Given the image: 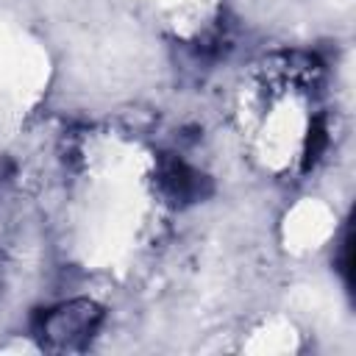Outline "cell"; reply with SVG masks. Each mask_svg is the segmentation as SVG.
Masks as SVG:
<instances>
[{"label":"cell","instance_id":"6da1fadb","mask_svg":"<svg viewBox=\"0 0 356 356\" xmlns=\"http://www.w3.org/2000/svg\"><path fill=\"white\" fill-rule=\"evenodd\" d=\"M97 320H100L97 306H92L89 300H75V303L47 312L42 320V334L61 348H72L81 339L92 337Z\"/></svg>","mask_w":356,"mask_h":356},{"label":"cell","instance_id":"7a4b0ae2","mask_svg":"<svg viewBox=\"0 0 356 356\" xmlns=\"http://www.w3.org/2000/svg\"><path fill=\"white\" fill-rule=\"evenodd\" d=\"M161 189L172 197V200H195L206 192V181L203 175H197L195 170H189L181 159L167 156L161 161Z\"/></svg>","mask_w":356,"mask_h":356}]
</instances>
